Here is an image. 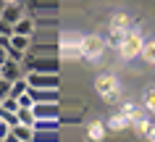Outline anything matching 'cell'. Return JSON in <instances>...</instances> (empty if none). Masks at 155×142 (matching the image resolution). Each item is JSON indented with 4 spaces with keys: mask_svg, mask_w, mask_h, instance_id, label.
Returning <instances> with one entry per match:
<instances>
[{
    "mask_svg": "<svg viewBox=\"0 0 155 142\" xmlns=\"http://www.w3.org/2000/svg\"><path fill=\"white\" fill-rule=\"evenodd\" d=\"M8 40H11V48H16V50H24L26 53L29 48H32V34H16V32H13Z\"/></svg>",
    "mask_w": 155,
    "mask_h": 142,
    "instance_id": "16",
    "label": "cell"
},
{
    "mask_svg": "<svg viewBox=\"0 0 155 142\" xmlns=\"http://www.w3.org/2000/svg\"><path fill=\"white\" fill-rule=\"evenodd\" d=\"M58 126H61L58 118H34V137L37 134H45V132H55L58 134Z\"/></svg>",
    "mask_w": 155,
    "mask_h": 142,
    "instance_id": "12",
    "label": "cell"
},
{
    "mask_svg": "<svg viewBox=\"0 0 155 142\" xmlns=\"http://www.w3.org/2000/svg\"><path fill=\"white\" fill-rule=\"evenodd\" d=\"M8 92H11V82L5 79V76H0V97H5Z\"/></svg>",
    "mask_w": 155,
    "mask_h": 142,
    "instance_id": "24",
    "label": "cell"
},
{
    "mask_svg": "<svg viewBox=\"0 0 155 142\" xmlns=\"http://www.w3.org/2000/svg\"><path fill=\"white\" fill-rule=\"evenodd\" d=\"M21 16H24V8H21L18 3H5V5H3V11H0V18H3L5 24H11V26L16 24Z\"/></svg>",
    "mask_w": 155,
    "mask_h": 142,
    "instance_id": "6",
    "label": "cell"
},
{
    "mask_svg": "<svg viewBox=\"0 0 155 142\" xmlns=\"http://www.w3.org/2000/svg\"><path fill=\"white\" fill-rule=\"evenodd\" d=\"M34 118H58V103H34Z\"/></svg>",
    "mask_w": 155,
    "mask_h": 142,
    "instance_id": "7",
    "label": "cell"
},
{
    "mask_svg": "<svg viewBox=\"0 0 155 142\" xmlns=\"http://www.w3.org/2000/svg\"><path fill=\"white\" fill-rule=\"evenodd\" d=\"M95 90H97V95H100L105 103H110V105L121 100V84H118V79H116L113 74H100V76H95Z\"/></svg>",
    "mask_w": 155,
    "mask_h": 142,
    "instance_id": "3",
    "label": "cell"
},
{
    "mask_svg": "<svg viewBox=\"0 0 155 142\" xmlns=\"http://www.w3.org/2000/svg\"><path fill=\"white\" fill-rule=\"evenodd\" d=\"M142 45H145V34L139 32V29H134V26H129L126 34H124V40H121V45H118L116 50H118V55H121L124 61H131V58H139Z\"/></svg>",
    "mask_w": 155,
    "mask_h": 142,
    "instance_id": "2",
    "label": "cell"
},
{
    "mask_svg": "<svg viewBox=\"0 0 155 142\" xmlns=\"http://www.w3.org/2000/svg\"><path fill=\"white\" fill-rule=\"evenodd\" d=\"M13 32L16 34H34V21L29 16H21L16 24H13Z\"/></svg>",
    "mask_w": 155,
    "mask_h": 142,
    "instance_id": "17",
    "label": "cell"
},
{
    "mask_svg": "<svg viewBox=\"0 0 155 142\" xmlns=\"http://www.w3.org/2000/svg\"><path fill=\"white\" fill-rule=\"evenodd\" d=\"M58 61H82V50H79V34L63 32L58 37Z\"/></svg>",
    "mask_w": 155,
    "mask_h": 142,
    "instance_id": "4",
    "label": "cell"
},
{
    "mask_svg": "<svg viewBox=\"0 0 155 142\" xmlns=\"http://www.w3.org/2000/svg\"><path fill=\"white\" fill-rule=\"evenodd\" d=\"M134 132L142 137V140H150L155 142V121H150V118H142V121H137V124L131 126Z\"/></svg>",
    "mask_w": 155,
    "mask_h": 142,
    "instance_id": "10",
    "label": "cell"
},
{
    "mask_svg": "<svg viewBox=\"0 0 155 142\" xmlns=\"http://www.w3.org/2000/svg\"><path fill=\"white\" fill-rule=\"evenodd\" d=\"M87 137H90V140H103V137H105V124L92 121V124L87 126Z\"/></svg>",
    "mask_w": 155,
    "mask_h": 142,
    "instance_id": "18",
    "label": "cell"
},
{
    "mask_svg": "<svg viewBox=\"0 0 155 142\" xmlns=\"http://www.w3.org/2000/svg\"><path fill=\"white\" fill-rule=\"evenodd\" d=\"M29 87H61V76L58 71H32V74H24Z\"/></svg>",
    "mask_w": 155,
    "mask_h": 142,
    "instance_id": "5",
    "label": "cell"
},
{
    "mask_svg": "<svg viewBox=\"0 0 155 142\" xmlns=\"http://www.w3.org/2000/svg\"><path fill=\"white\" fill-rule=\"evenodd\" d=\"M139 55H142V58H145L147 63H153V66H155V40L145 42V45H142V53H139Z\"/></svg>",
    "mask_w": 155,
    "mask_h": 142,
    "instance_id": "20",
    "label": "cell"
},
{
    "mask_svg": "<svg viewBox=\"0 0 155 142\" xmlns=\"http://www.w3.org/2000/svg\"><path fill=\"white\" fill-rule=\"evenodd\" d=\"M26 68H32V71H58V61L55 58H34L26 63Z\"/></svg>",
    "mask_w": 155,
    "mask_h": 142,
    "instance_id": "13",
    "label": "cell"
},
{
    "mask_svg": "<svg viewBox=\"0 0 155 142\" xmlns=\"http://www.w3.org/2000/svg\"><path fill=\"white\" fill-rule=\"evenodd\" d=\"M16 118H18V124L34 126V111H32V108H18V111H16Z\"/></svg>",
    "mask_w": 155,
    "mask_h": 142,
    "instance_id": "19",
    "label": "cell"
},
{
    "mask_svg": "<svg viewBox=\"0 0 155 142\" xmlns=\"http://www.w3.org/2000/svg\"><path fill=\"white\" fill-rule=\"evenodd\" d=\"M0 76H5L8 82H13V79H18V76H24V71H21V63L13 58H8L3 66H0Z\"/></svg>",
    "mask_w": 155,
    "mask_h": 142,
    "instance_id": "9",
    "label": "cell"
},
{
    "mask_svg": "<svg viewBox=\"0 0 155 142\" xmlns=\"http://www.w3.org/2000/svg\"><path fill=\"white\" fill-rule=\"evenodd\" d=\"M105 37H100V34H82L79 37V50H82V61L87 63H97L103 58V53H105Z\"/></svg>",
    "mask_w": 155,
    "mask_h": 142,
    "instance_id": "1",
    "label": "cell"
},
{
    "mask_svg": "<svg viewBox=\"0 0 155 142\" xmlns=\"http://www.w3.org/2000/svg\"><path fill=\"white\" fill-rule=\"evenodd\" d=\"M3 140H11V124L5 118H0V142Z\"/></svg>",
    "mask_w": 155,
    "mask_h": 142,
    "instance_id": "23",
    "label": "cell"
},
{
    "mask_svg": "<svg viewBox=\"0 0 155 142\" xmlns=\"http://www.w3.org/2000/svg\"><path fill=\"white\" fill-rule=\"evenodd\" d=\"M11 140H18V142H29V140H34V126L13 124V126H11Z\"/></svg>",
    "mask_w": 155,
    "mask_h": 142,
    "instance_id": "11",
    "label": "cell"
},
{
    "mask_svg": "<svg viewBox=\"0 0 155 142\" xmlns=\"http://www.w3.org/2000/svg\"><path fill=\"white\" fill-rule=\"evenodd\" d=\"M129 26H131V16L129 13H113L110 21H108V29H124V32H126Z\"/></svg>",
    "mask_w": 155,
    "mask_h": 142,
    "instance_id": "15",
    "label": "cell"
},
{
    "mask_svg": "<svg viewBox=\"0 0 155 142\" xmlns=\"http://www.w3.org/2000/svg\"><path fill=\"white\" fill-rule=\"evenodd\" d=\"M145 108L150 111V113H155V87H150V90L145 92Z\"/></svg>",
    "mask_w": 155,
    "mask_h": 142,
    "instance_id": "22",
    "label": "cell"
},
{
    "mask_svg": "<svg viewBox=\"0 0 155 142\" xmlns=\"http://www.w3.org/2000/svg\"><path fill=\"white\" fill-rule=\"evenodd\" d=\"M3 3H18V0H3Z\"/></svg>",
    "mask_w": 155,
    "mask_h": 142,
    "instance_id": "25",
    "label": "cell"
},
{
    "mask_svg": "<svg viewBox=\"0 0 155 142\" xmlns=\"http://www.w3.org/2000/svg\"><path fill=\"white\" fill-rule=\"evenodd\" d=\"M105 129H110V132H124V129H129V121H126V116L118 111V113H113V116L105 121Z\"/></svg>",
    "mask_w": 155,
    "mask_h": 142,
    "instance_id": "14",
    "label": "cell"
},
{
    "mask_svg": "<svg viewBox=\"0 0 155 142\" xmlns=\"http://www.w3.org/2000/svg\"><path fill=\"white\" fill-rule=\"evenodd\" d=\"M0 108L11 111V113H16L21 105H18V97H13V95H5V97H0Z\"/></svg>",
    "mask_w": 155,
    "mask_h": 142,
    "instance_id": "21",
    "label": "cell"
},
{
    "mask_svg": "<svg viewBox=\"0 0 155 142\" xmlns=\"http://www.w3.org/2000/svg\"><path fill=\"white\" fill-rule=\"evenodd\" d=\"M121 113L124 116H126V121H129V126H134L137 124V121H142V111H139V105L137 103H131V100H124L121 103Z\"/></svg>",
    "mask_w": 155,
    "mask_h": 142,
    "instance_id": "8",
    "label": "cell"
}]
</instances>
